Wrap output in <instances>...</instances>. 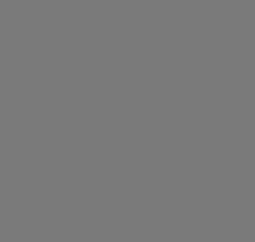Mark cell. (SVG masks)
Returning <instances> with one entry per match:
<instances>
[]
</instances>
